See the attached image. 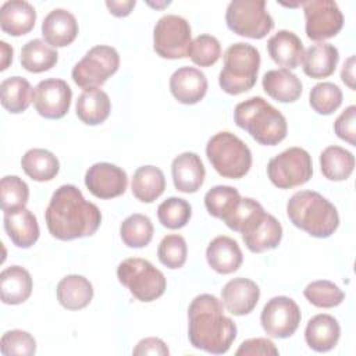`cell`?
I'll use <instances>...</instances> for the list:
<instances>
[{"label":"cell","instance_id":"obj_1","mask_svg":"<svg viewBox=\"0 0 356 356\" xmlns=\"http://www.w3.org/2000/svg\"><path fill=\"white\" fill-rule=\"evenodd\" d=\"M44 218L53 238L72 241L93 235L100 227L102 213L75 185H61L51 195Z\"/></svg>","mask_w":356,"mask_h":356},{"label":"cell","instance_id":"obj_2","mask_svg":"<svg viewBox=\"0 0 356 356\" xmlns=\"http://www.w3.org/2000/svg\"><path fill=\"white\" fill-rule=\"evenodd\" d=\"M188 338L193 348L213 355H222L231 348L236 325L224 314V305L214 295L202 293L191 302Z\"/></svg>","mask_w":356,"mask_h":356},{"label":"cell","instance_id":"obj_3","mask_svg":"<svg viewBox=\"0 0 356 356\" xmlns=\"http://www.w3.org/2000/svg\"><path fill=\"white\" fill-rule=\"evenodd\" d=\"M286 214L295 227L314 238H328L339 225L337 207L314 191L293 193L286 203Z\"/></svg>","mask_w":356,"mask_h":356},{"label":"cell","instance_id":"obj_4","mask_svg":"<svg viewBox=\"0 0 356 356\" xmlns=\"http://www.w3.org/2000/svg\"><path fill=\"white\" fill-rule=\"evenodd\" d=\"M234 121L264 146H275L286 138L288 125L284 114L260 96L238 103Z\"/></svg>","mask_w":356,"mask_h":356},{"label":"cell","instance_id":"obj_5","mask_svg":"<svg viewBox=\"0 0 356 356\" xmlns=\"http://www.w3.org/2000/svg\"><path fill=\"white\" fill-rule=\"evenodd\" d=\"M259 50L245 42H238L224 51V65L218 75L220 88L228 95H241L250 90L260 70Z\"/></svg>","mask_w":356,"mask_h":356},{"label":"cell","instance_id":"obj_6","mask_svg":"<svg viewBox=\"0 0 356 356\" xmlns=\"http://www.w3.org/2000/svg\"><path fill=\"white\" fill-rule=\"evenodd\" d=\"M206 156L213 168L224 178L239 179L252 167V153L236 135L222 131L213 135L206 145Z\"/></svg>","mask_w":356,"mask_h":356},{"label":"cell","instance_id":"obj_7","mask_svg":"<svg viewBox=\"0 0 356 356\" xmlns=\"http://www.w3.org/2000/svg\"><path fill=\"white\" fill-rule=\"evenodd\" d=\"M117 278L140 302L159 299L167 286L164 274L149 260L139 257L122 260L117 267Z\"/></svg>","mask_w":356,"mask_h":356},{"label":"cell","instance_id":"obj_8","mask_svg":"<svg viewBox=\"0 0 356 356\" xmlns=\"http://www.w3.org/2000/svg\"><path fill=\"white\" fill-rule=\"evenodd\" d=\"M227 26L236 35L263 39L274 28L264 0H232L225 13Z\"/></svg>","mask_w":356,"mask_h":356},{"label":"cell","instance_id":"obj_9","mask_svg":"<svg viewBox=\"0 0 356 356\" xmlns=\"http://www.w3.org/2000/svg\"><path fill=\"white\" fill-rule=\"evenodd\" d=\"M120 67L118 51L106 44L93 46L74 65L71 76L74 82L83 90L102 86Z\"/></svg>","mask_w":356,"mask_h":356},{"label":"cell","instance_id":"obj_10","mask_svg":"<svg viewBox=\"0 0 356 356\" xmlns=\"http://www.w3.org/2000/svg\"><path fill=\"white\" fill-rule=\"evenodd\" d=\"M267 175L278 189L300 186L313 175L312 156L302 147L285 149L268 161Z\"/></svg>","mask_w":356,"mask_h":356},{"label":"cell","instance_id":"obj_11","mask_svg":"<svg viewBox=\"0 0 356 356\" xmlns=\"http://www.w3.org/2000/svg\"><path fill=\"white\" fill-rule=\"evenodd\" d=\"M192 42L189 22L175 14L163 15L153 29L154 51L168 60L188 57V49Z\"/></svg>","mask_w":356,"mask_h":356},{"label":"cell","instance_id":"obj_12","mask_svg":"<svg viewBox=\"0 0 356 356\" xmlns=\"http://www.w3.org/2000/svg\"><path fill=\"white\" fill-rule=\"evenodd\" d=\"M305 29L309 39L323 42L334 38L343 26V15L338 4L332 0L303 1Z\"/></svg>","mask_w":356,"mask_h":356},{"label":"cell","instance_id":"obj_13","mask_svg":"<svg viewBox=\"0 0 356 356\" xmlns=\"http://www.w3.org/2000/svg\"><path fill=\"white\" fill-rule=\"evenodd\" d=\"M300 309L288 296H274L263 307L260 323L264 332L273 338H289L300 324Z\"/></svg>","mask_w":356,"mask_h":356},{"label":"cell","instance_id":"obj_14","mask_svg":"<svg viewBox=\"0 0 356 356\" xmlns=\"http://www.w3.org/2000/svg\"><path fill=\"white\" fill-rule=\"evenodd\" d=\"M72 90L64 79L47 78L33 89V106L36 111L49 120L63 118L71 106Z\"/></svg>","mask_w":356,"mask_h":356},{"label":"cell","instance_id":"obj_15","mask_svg":"<svg viewBox=\"0 0 356 356\" xmlns=\"http://www.w3.org/2000/svg\"><path fill=\"white\" fill-rule=\"evenodd\" d=\"M88 191L99 199H113L121 196L128 186L127 172L111 163H96L85 174Z\"/></svg>","mask_w":356,"mask_h":356},{"label":"cell","instance_id":"obj_16","mask_svg":"<svg viewBox=\"0 0 356 356\" xmlns=\"http://www.w3.org/2000/svg\"><path fill=\"white\" fill-rule=\"evenodd\" d=\"M259 298L260 289L257 284L243 277L229 280L221 289V302L234 316H245L253 312Z\"/></svg>","mask_w":356,"mask_h":356},{"label":"cell","instance_id":"obj_17","mask_svg":"<svg viewBox=\"0 0 356 356\" xmlns=\"http://www.w3.org/2000/svg\"><path fill=\"white\" fill-rule=\"evenodd\" d=\"M170 90L179 103L196 104L207 92V78L195 67H181L170 78Z\"/></svg>","mask_w":356,"mask_h":356},{"label":"cell","instance_id":"obj_18","mask_svg":"<svg viewBox=\"0 0 356 356\" xmlns=\"http://www.w3.org/2000/svg\"><path fill=\"white\" fill-rule=\"evenodd\" d=\"M174 186L184 193H195L204 182L206 170L202 159L193 152L178 154L171 164Z\"/></svg>","mask_w":356,"mask_h":356},{"label":"cell","instance_id":"obj_19","mask_svg":"<svg viewBox=\"0 0 356 356\" xmlns=\"http://www.w3.org/2000/svg\"><path fill=\"white\" fill-rule=\"evenodd\" d=\"M78 22L72 13L65 8L51 10L42 22V36L51 47L71 44L78 35Z\"/></svg>","mask_w":356,"mask_h":356},{"label":"cell","instance_id":"obj_20","mask_svg":"<svg viewBox=\"0 0 356 356\" xmlns=\"http://www.w3.org/2000/svg\"><path fill=\"white\" fill-rule=\"evenodd\" d=\"M4 229L10 241L22 249L31 248L39 239V224L36 216L22 207L4 213Z\"/></svg>","mask_w":356,"mask_h":356},{"label":"cell","instance_id":"obj_21","mask_svg":"<svg viewBox=\"0 0 356 356\" xmlns=\"http://www.w3.org/2000/svg\"><path fill=\"white\" fill-rule=\"evenodd\" d=\"M206 259L216 273L231 274L241 267L243 254L235 239L220 235L209 243L206 249Z\"/></svg>","mask_w":356,"mask_h":356},{"label":"cell","instance_id":"obj_22","mask_svg":"<svg viewBox=\"0 0 356 356\" xmlns=\"http://www.w3.org/2000/svg\"><path fill=\"white\" fill-rule=\"evenodd\" d=\"M341 337V327L331 314L313 316L305 330V341L316 352H328L334 349Z\"/></svg>","mask_w":356,"mask_h":356},{"label":"cell","instance_id":"obj_23","mask_svg":"<svg viewBox=\"0 0 356 356\" xmlns=\"http://www.w3.org/2000/svg\"><path fill=\"white\" fill-rule=\"evenodd\" d=\"M267 50L273 61L286 70L296 68L303 58V43L299 36L291 31L281 29L267 42Z\"/></svg>","mask_w":356,"mask_h":356},{"label":"cell","instance_id":"obj_24","mask_svg":"<svg viewBox=\"0 0 356 356\" xmlns=\"http://www.w3.org/2000/svg\"><path fill=\"white\" fill-rule=\"evenodd\" d=\"M36 11L25 0L6 1L0 8V26L11 36H22L35 26Z\"/></svg>","mask_w":356,"mask_h":356},{"label":"cell","instance_id":"obj_25","mask_svg":"<svg viewBox=\"0 0 356 356\" xmlns=\"http://www.w3.org/2000/svg\"><path fill=\"white\" fill-rule=\"evenodd\" d=\"M33 282L28 270L10 266L0 274V298L6 305H21L32 293Z\"/></svg>","mask_w":356,"mask_h":356},{"label":"cell","instance_id":"obj_26","mask_svg":"<svg viewBox=\"0 0 356 356\" xmlns=\"http://www.w3.org/2000/svg\"><path fill=\"white\" fill-rule=\"evenodd\" d=\"M338 60L339 53L334 44L324 42L312 44L303 53V72L314 79L327 78L334 74Z\"/></svg>","mask_w":356,"mask_h":356},{"label":"cell","instance_id":"obj_27","mask_svg":"<svg viewBox=\"0 0 356 356\" xmlns=\"http://www.w3.org/2000/svg\"><path fill=\"white\" fill-rule=\"evenodd\" d=\"M261 85L271 99L281 103L296 102L302 95L300 79L286 68L267 71L263 76Z\"/></svg>","mask_w":356,"mask_h":356},{"label":"cell","instance_id":"obj_28","mask_svg":"<svg viewBox=\"0 0 356 356\" xmlns=\"http://www.w3.org/2000/svg\"><path fill=\"white\" fill-rule=\"evenodd\" d=\"M57 300L67 310H81L86 307L93 298V286L88 278L78 274H70L57 284Z\"/></svg>","mask_w":356,"mask_h":356},{"label":"cell","instance_id":"obj_29","mask_svg":"<svg viewBox=\"0 0 356 356\" xmlns=\"http://www.w3.org/2000/svg\"><path fill=\"white\" fill-rule=\"evenodd\" d=\"M76 117L86 125H99L104 122L111 111L108 95L96 88L83 90L76 99Z\"/></svg>","mask_w":356,"mask_h":356},{"label":"cell","instance_id":"obj_30","mask_svg":"<svg viewBox=\"0 0 356 356\" xmlns=\"http://www.w3.org/2000/svg\"><path fill=\"white\" fill-rule=\"evenodd\" d=\"M246 248L253 253H261L275 249L282 239L281 222L271 214L266 213L261 221L248 234L242 235Z\"/></svg>","mask_w":356,"mask_h":356},{"label":"cell","instance_id":"obj_31","mask_svg":"<svg viewBox=\"0 0 356 356\" xmlns=\"http://www.w3.org/2000/svg\"><path fill=\"white\" fill-rule=\"evenodd\" d=\"M131 189L138 200L152 203L163 195L165 189V177L159 167L142 165L134 172Z\"/></svg>","mask_w":356,"mask_h":356},{"label":"cell","instance_id":"obj_32","mask_svg":"<svg viewBox=\"0 0 356 356\" xmlns=\"http://www.w3.org/2000/svg\"><path fill=\"white\" fill-rule=\"evenodd\" d=\"M0 97L3 107L13 113H24L33 102V88L22 76H10L0 83Z\"/></svg>","mask_w":356,"mask_h":356},{"label":"cell","instance_id":"obj_33","mask_svg":"<svg viewBox=\"0 0 356 356\" xmlns=\"http://www.w3.org/2000/svg\"><path fill=\"white\" fill-rule=\"evenodd\" d=\"M24 172L38 182L51 181L60 171L58 159L46 149H29L21 159Z\"/></svg>","mask_w":356,"mask_h":356},{"label":"cell","instance_id":"obj_34","mask_svg":"<svg viewBox=\"0 0 356 356\" xmlns=\"http://www.w3.org/2000/svg\"><path fill=\"white\" fill-rule=\"evenodd\" d=\"M320 168L327 179L345 181L353 172L355 156L341 146H328L320 154Z\"/></svg>","mask_w":356,"mask_h":356},{"label":"cell","instance_id":"obj_35","mask_svg":"<svg viewBox=\"0 0 356 356\" xmlns=\"http://www.w3.org/2000/svg\"><path fill=\"white\" fill-rule=\"evenodd\" d=\"M57 60V50L42 39H32L22 46L21 65L29 72H44L53 68Z\"/></svg>","mask_w":356,"mask_h":356},{"label":"cell","instance_id":"obj_36","mask_svg":"<svg viewBox=\"0 0 356 356\" xmlns=\"http://www.w3.org/2000/svg\"><path fill=\"white\" fill-rule=\"evenodd\" d=\"M266 211L263 206L252 197H241L234 211L224 220L227 227L232 231L248 234L250 232L264 217Z\"/></svg>","mask_w":356,"mask_h":356},{"label":"cell","instance_id":"obj_37","mask_svg":"<svg viewBox=\"0 0 356 356\" xmlns=\"http://www.w3.org/2000/svg\"><path fill=\"white\" fill-rule=\"evenodd\" d=\"M153 224L150 218L140 213L128 216L120 225V235L128 248H145L153 238Z\"/></svg>","mask_w":356,"mask_h":356},{"label":"cell","instance_id":"obj_38","mask_svg":"<svg viewBox=\"0 0 356 356\" xmlns=\"http://www.w3.org/2000/svg\"><path fill=\"white\" fill-rule=\"evenodd\" d=\"M241 193L236 188L228 185H217L204 195V206L210 216L225 220L241 200Z\"/></svg>","mask_w":356,"mask_h":356},{"label":"cell","instance_id":"obj_39","mask_svg":"<svg viewBox=\"0 0 356 356\" xmlns=\"http://www.w3.org/2000/svg\"><path fill=\"white\" fill-rule=\"evenodd\" d=\"M192 216L191 204L182 199L171 196L161 202L157 207V217L163 227L168 229H179L185 227Z\"/></svg>","mask_w":356,"mask_h":356},{"label":"cell","instance_id":"obj_40","mask_svg":"<svg viewBox=\"0 0 356 356\" xmlns=\"http://www.w3.org/2000/svg\"><path fill=\"white\" fill-rule=\"evenodd\" d=\"M305 298L316 307L331 309L341 305L345 299V292L338 285L328 280L313 281L303 291Z\"/></svg>","mask_w":356,"mask_h":356},{"label":"cell","instance_id":"obj_41","mask_svg":"<svg viewBox=\"0 0 356 356\" xmlns=\"http://www.w3.org/2000/svg\"><path fill=\"white\" fill-rule=\"evenodd\" d=\"M312 108L321 115H330L337 111L342 103V90L332 82H320L309 93Z\"/></svg>","mask_w":356,"mask_h":356},{"label":"cell","instance_id":"obj_42","mask_svg":"<svg viewBox=\"0 0 356 356\" xmlns=\"http://www.w3.org/2000/svg\"><path fill=\"white\" fill-rule=\"evenodd\" d=\"M29 188L25 181L17 175H6L0 182V202L4 213L26 206Z\"/></svg>","mask_w":356,"mask_h":356},{"label":"cell","instance_id":"obj_43","mask_svg":"<svg viewBox=\"0 0 356 356\" xmlns=\"http://www.w3.org/2000/svg\"><path fill=\"white\" fill-rule=\"evenodd\" d=\"M221 56V44L213 35L196 36L188 49V57L199 67H211Z\"/></svg>","mask_w":356,"mask_h":356},{"label":"cell","instance_id":"obj_44","mask_svg":"<svg viewBox=\"0 0 356 356\" xmlns=\"http://www.w3.org/2000/svg\"><path fill=\"white\" fill-rule=\"evenodd\" d=\"M157 256L160 263L164 264L167 268H181L185 264L188 256L186 241L178 234L165 235L159 243Z\"/></svg>","mask_w":356,"mask_h":356},{"label":"cell","instance_id":"obj_45","mask_svg":"<svg viewBox=\"0 0 356 356\" xmlns=\"http://www.w3.org/2000/svg\"><path fill=\"white\" fill-rule=\"evenodd\" d=\"M3 356H32L36 352V341L22 330H11L3 334L0 341Z\"/></svg>","mask_w":356,"mask_h":356},{"label":"cell","instance_id":"obj_46","mask_svg":"<svg viewBox=\"0 0 356 356\" xmlns=\"http://www.w3.org/2000/svg\"><path fill=\"white\" fill-rule=\"evenodd\" d=\"M334 131L337 136L352 146L356 145V106L346 107L335 120Z\"/></svg>","mask_w":356,"mask_h":356},{"label":"cell","instance_id":"obj_47","mask_svg":"<svg viewBox=\"0 0 356 356\" xmlns=\"http://www.w3.org/2000/svg\"><path fill=\"white\" fill-rule=\"evenodd\" d=\"M236 356H256V355H263V356H277L278 349L275 348L274 342H271L267 338H250L243 341L239 348L235 352Z\"/></svg>","mask_w":356,"mask_h":356},{"label":"cell","instance_id":"obj_48","mask_svg":"<svg viewBox=\"0 0 356 356\" xmlns=\"http://www.w3.org/2000/svg\"><path fill=\"white\" fill-rule=\"evenodd\" d=\"M134 355H160L167 356L170 353L165 342L160 338L149 337L145 339H140L138 345L132 350Z\"/></svg>","mask_w":356,"mask_h":356},{"label":"cell","instance_id":"obj_49","mask_svg":"<svg viewBox=\"0 0 356 356\" xmlns=\"http://www.w3.org/2000/svg\"><path fill=\"white\" fill-rule=\"evenodd\" d=\"M135 0H107L106 6L108 11L115 17H127L131 14L132 8L135 7Z\"/></svg>","mask_w":356,"mask_h":356},{"label":"cell","instance_id":"obj_50","mask_svg":"<svg viewBox=\"0 0 356 356\" xmlns=\"http://www.w3.org/2000/svg\"><path fill=\"white\" fill-rule=\"evenodd\" d=\"M341 79L350 89H355V56H350L343 63V67L341 71Z\"/></svg>","mask_w":356,"mask_h":356},{"label":"cell","instance_id":"obj_51","mask_svg":"<svg viewBox=\"0 0 356 356\" xmlns=\"http://www.w3.org/2000/svg\"><path fill=\"white\" fill-rule=\"evenodd\" d=\"M0 51H1V67H0V70L4 71V70L8 68V65L13 61V47L7 42L1 40L0 42Z\"/></svg>","mask_w":356,"mask_h":356}]
</instances>
